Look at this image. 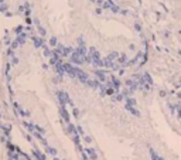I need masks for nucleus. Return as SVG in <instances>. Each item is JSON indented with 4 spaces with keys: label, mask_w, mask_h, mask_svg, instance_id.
I'll return each instance as SVG.
<instances>
[]
</instances>
